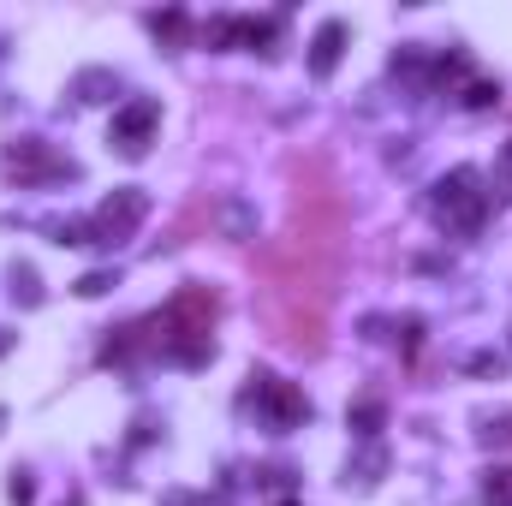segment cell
Wrapping results in <instances>:
<instances>
[{
	"label": "cell",
	"mask_w": 512,
	"mask_h": 506,
	"mask_svg": "<svg viewBox=\"0 0 512 506\" xmlns=\"http://www.w3.org/2000/svg\"><path fill=\"white\" fill-rule=\"evenodd\" d=\"M149 30H155L167 48H185V36H191V18L173 6V12H155V18H149Z\"/></svg>",
	"instance_id": "17"
},
{
	"label": "cell",
	"mask_w": 512,
	"mask_h": 506,
	"mask_svg": "<svg viewBox=\"0 0 512 506\" xmlns=\"http://www.w3.org/2000/svg\"><path fill=\"white\" fill-rule=\"evenodd\" d=\"M161 506H203V501H197V495H167Z\"/></svg>",
	"instance_id": "32"
},
{
	"label": "cell",
	"mask_w": 512,
	"mask_h": 506,
	"mask_svg": "<svg viewBox=\"0 0 512 506\" xmlns=\"http://www.w3.org/2000/svg\"><path fill=\"white\" fill-rule=\"evenodd\" d=\"M495 102H501V84H489V78H471V84H465V108L483 114V108H495Z\"/></svg>",
	"instance_id": "26"
},
{
	"label": "cell",
	"mask_w": 512,
	"mask_h": 506,
	"mask_svg": "<svg viewBox=\"0 0 512 506\" xmlns=\"http://www.w3.org/2000/svg\"><path fill=\"white\" fill-rule=\"evenodd\" d=\"M382 477H387V447H382V441H364V447L346 459V489H358V495H364V489H376Z\"/></svg>",
	"instance_id": "9"
},
{
	"label": "cell",
	"mask_w": 512,
	"mask_h": 506,
	"mask_svg": "<svg viewBox=\"0 0 512 506\" xmlns=\"http://www.w3.org/2000/svg\"><path fill=\"white\" fill-rule=\"evenodd\" d=\"M114 96H120V72H108V66H84V72L72 78V102H84V108L114 102Z\"/></svg>",
	"instance_id": "10"
},
{
	"label": "cell",
	"mask_w": 512,
	"mask_h": 506,
	"mask_svg": "<svg viewBox=\"0 0 512 506\" xmlns=\"http://www.w3.org/2000/svg\"><path fill=\"white\" fill-rule=\"evenodd\" d=\"M203 42H209V48H233V42H239V18H209V24H203Z\"/></svg>",
	"instance_id": "25"
},
{
	"label": "cell",
	"mask_w": 512,
	"mask_h": 506,
	"mask_svg": "<svg viewBox=\"0 0 512 506\" xmlns=\"http://www.w3.org/2000/svg\"><path fill=\"white\" fill-rule=\"evenodd\" d=\"M483 506H512V471H483Z\"/></svg>",
	"instance_id": "23"
},
{
	"label": "cell",
	"mask_w": 512,
	"mask_h": 506,
	"mask_svg": "<svg viewBox=\"0 0 512 506\" xmlns=\"http://www.w3.org/2000/svg\"><path fill=\"white\" fill-rule=\"evenodd\" d=\"M286 239L310 256H328V262H340V251H346V197H340L328 155L292 161V233Z\"/></svg>",
	"instance_id": "1"
},
{
	"label": "cell",
	"mask_w": 512,
	"mask_h": 506,
	"mask_svg": "<svg viewBox=\"0 0 512 506\" xmlns=\"http://www.w3.org/2000/svg\"><path fill=\"white\" fill-rule=\"evenodd\" d=\"M364 340H387V322H382V316H364Z\"/></svg>",
	"instance_id": "30"
},
{
	"label": "cell",
	"mask_w": 512,
	"mask_h": 506,
	"mask_svg": "<svg viewBox=\"0 0 512 506\" xmlns=\"http://www.w3.org/2000/svg\"><path fill=\"white\" fill-rule=\"evenodd\" d=\"M465 370H471V376H483V381H501V376H507V358H501V352H471V358H465Z\"/></svg>",
	"instance_id": "24"
},
{
	"label": "cell",
	"mask_w": 512,
	"mask_h": 506,
	"mask_svg": "<svg viewBox=\"0 0 512 506\" xmlns=\"http://www.w3.org/2000/svg\"><path fill=\"white\" fill-rule=\"evenodd\" d=\"M0 429H6V411H0Z\"/></svg>",
	"instance_id": "33"
},
{
	"label": "cell",
	"mask_w": 512,
	"mask_h": 506,
	"mask_svg": "<svg viewBox=\"0 0 512 506\" xmlns=\"http://www.w3.org/2000/svg\"><path fill=\"white\" fill-rule=\"evenodd\" d=\"M215 215H221V233H227V239H256V209L245 197H227Z\"/></svg>",
	"instance_id": "13"
},
{
	"label": "cell",
	"mask_w": 512,
	"mask_h": 506,
	"mask_svg": "<svg viewBox=\"0 0 512 506\" xmlns=\"http://www.w3.org/2000/svg\"><path fill=\"white\" fill-rule=\"evenodd\" d=\"M114 286H120L114 268H90V274L78 280V298H102V292H114Z\"/></svg>",
	"instance_id": "27"
},
{
	"label": "cell",
	"mask_w": 512,
	"mask_h": 506,
	"mask_svg": "<svg viewBox=\"0 0 512 506\" xmlns=\"http://www.w3.org/2000/svg\"><path fill=\"white\" fill-rule=\"evenodd\" d=\"M239 42H245V48H262V54L274 60V54H280V48H274V42H280V24H274V18H239Z\"/></svg>",
	"instance_id": "14"
},
{
	"label": "cell",
	"mask_w": 512,
	"mask_h": 506,
	"mask_svg": "<svg viewBox=\"0 0 512 506\" xmlns=\"http://www.w3.org/2000/svg\"><path fill=\"white\" fill-rule=\"evenodd\" d=\"M6 495H12V506H30V501H36V483H30V471H12Z\"/></svg>",
	"instance_id": "28"
},
{
	"label": "cell",
	"mask_w": 512,
	"mask_h": 506,
	"mask_svg": "<svg viewBox=\"0 0 512 506\" xmlns=\"http://www.w3.org/2000/svg\"><path fill=\"white\" fill-rule=\"evenodd\" d=\"M274 340L280 346H292V352H304V358H322V304H286V310H274Z\"/></svg>",
	"instance_id": "6"
},
{
	"label": "cell",
	"mask_w": 512,
	"mask_h": 506,
	"mask_svg": "<svg viewBox=\"0 0 512 506\" xmlns=\"http://www.w3.org/2000/svg\"><path fill=\"white\" fill-rule=\"evenodd\" d=\"M54 245H102V233H96V221H54Z\"/></svg>",
	"instance_id": "20"
},
{
	"label": "cell",
	"mask_w": 512,
	"mask_h": 506,
	"mask_svg": "<svg viewBox=\"0 0 512 506\" xmlns=\"http://www.w3.org/2000/svg\"><path fill=\"white\" fill-rule=\"evenodd\" d=\"M465 72H471V60L453 48V54H441V60L429 66V90H459V84H465Z\"/></svg>",
	"instance_id": "15"
},
{
	"label": "cell",
	"mask_w": 512,
	"mask_h": 506,
	"mask_svg": "<svg viewBox=\"0 0 512 506\" xmlns=\"http://www.w3.org/2000/svg\"><path fill=\"white\" fill-rule=\"evenodd\" d=\"M6 280H12V298H18L24 310H36V304H42V274H36L30 262H12V274H6Z\"/></svg>",
	"instance_id": "16"
},
{
	"label": "cell",
	"mask_w": 512,
	"mask_h": 506,
	"mask_svg": "<svg viewBox=\"0 0 512 506\" xmlns=\"http://www.w3.org/2000/svg\"><path fill=\"white\" fill-rule=\"evenodd\" d=\"M393 78H411V84H429V60L417 48H399L393 54Z\"/></svg>",
	"instance_id": "22"
},
{
	"label": "cell",
	"mask_w": 512,
	"mask_h": 506,
	"mask_svg": "<svg viewBox=\"0 0 512 506\" xmlns=\"http://www.w3.org/2000/svg\"><path fill=\"white\" fill-rule=\"evenodd\" d=\"M12 346H18V334H12V328H0V358H6Z\"/></svg>",
	"instance_id": "31"
},
{
	"label": "cell",
	"mask_w": 512,
	"mask_h": 506,
	"mask_svg": "<svg viewBox=\"0 0 512 506\" xmlns=\"http://www.w3.org/2000/svg\"><path fill=\"white\" fill-rule=\"evenodd\" d=\"M346 429H352V435H364V441H376V435L387 429V405H382V399H358V405L346 411Z\"/></svg>",
	"instance_id": "12"
},
{
	"label": "cell",
	"mask_w": 512,
	"mask_h": 506,
	"mask_svg": "<svg viewBox=\"0 0 512 506\" xmlns=\"http://www.w3.org/2000/svg\"><path fill=\"white\" fill-rule=\"evenodd\" d=\"M155 126H161V108L137 96V102H126V108L114 114V126H108V143H114L120 155H131V161H137V155L149 149V137H155Z\"/></svg>",
	"instance_id": "7"
},
{
	"label": "cell",
	"mask_w": 512,
	"mask_h": 506,
	"mask_svg": "<svg viewBox=\"0 0 512 506\" xmlns=\"http://www.w3.org/2000/svg\"><path fill=\"white\" fill-rule=\"evenodd\" d=\"M143 215H149V191H137V185H120L90 221H96V233H102V245H120V239H131L137 227H143Z\"/></svg>",
	"instance_id": "5"
},
{
	"label": "cell",
	"mask_w": 512,
	"mask_h": 506,
	"mask_svg": "<svg viewBox=\"0 0 512 506\" xmlns=\"http://www.w3.org/2000/svg\"><path fill=\"white\" fill-rule=\"evenodd\" d=\"M387 340H393V346L411 358V352L423 346V316H399V322H387Z\"/></svg>",
	"instance_id": "21"
},
{
	"label": "cell",
	"mask_w": 512,
	"mask_h": 506,
	"mask_svg": "<svg viewBox=\"0 0 512 506\" xmlns=\"http://www.w3.org/2000/svg\"><path fill=\"white\" fill-rule=\"evenodd\" d=\"M256 477H262V489H274V495L292 489V471H286V465H268V471H256Z\"/></svg>",
	"instance_id": "29"
},
{
	"label": "cell",
	"mask_w": 512,
	"mask_h": 506,
	"mask_svg": "<svg viewBox=\"0 0 512 506\" xmlns=\"http://www.w3.org/2000/svg\"><path fill=\"white\" fill-rule=\"evenodd\" d=\"M501 203H512V137L495 161V179H489V209H501Z\"/></svg>",
	"instance_id": "19"
},
{
	"label": "cell",
	"mask_w": 512,
	"mask_h": 506,
	"mask_svg": "<svg viewBox=\"0 0 512 506\" xmlns=\"http://www.w3.org/2000/svg\"><path fill=\"white\" fill-rule=\"evenodd\" d=\"M0 173H6L12 185H54V179H78V161H72V155H54L42 137H18V143H6V155H0Z\"/></svg>",
	"instance_id": "4"
},
{
	"label": "cell",
	"mask_w": 512,
	"mask_h": 506,
	"mask_svg": "<svg viewBox=\"0 0 512 506\" xmlns=\"http://www.w3.org/2000/svg\"><path fill=\"white\" fill-rule=\"evenodd\" d=\"M429 215L447 227V233H477L489 221V191H483V173L477 167H453L435 179L429 191Z\"/></svg>",
	"instance_id": "2"
},
{
	"label": "cell",
	"mask_w": 512,
	"mask_h": 506,
	"mask_svg": "<svg viewBox=\"0 0 512 506\" xmlns=\"http://www.w3.org/2000/svg\"><path fill=\"white\" fill-rule=\"evenodd\" d=\"M161 358L179 364V370H203V364L215 358V334H173V340L161 346Z\"/></svg>",
	"instance_id": "11"
},
{
	"label": "cell",
	"mask_w": 512,
	"mask_h": 506,
	"mask_svg": "<svg viewBox=\"0 0 512 506\" xmlns=\"http://www.w3.org/2000/svg\"><path fill=\"white\" fill-rule=\"evenodd\" d=\"M477 441L483 447H512V411H483L477 417Z\"/></svg>",
	"instance_id": "18"
},
{
	"label": "cell",
	"mask_w": 512,
	"mask_h": 506,
	"mask_svg": "<svg viewBox=\"0 0 512 506\" xmlns=\"http://www.w3.org/2000/svg\"><path fill=\"white\" fill-rule=\"evenodd\" d=\"M340 54H346V24H340V18H322L316 36H310V72L328 78V72L340 66Z\"/></svg>",
	"instance_id": "8"
},
{
	"label": "cell",
	"mask_w": 512,
	"mask_h": 506,
	"mask_svg": "<svg viewBox=\"0 0 512 506\" xmlns=\"http://www.w3.org/2000/svg\"><path fill=\"white\" fill-rule=\"evenodd\" d=\"M245 405H256L262 429H274V435H286V429H304V423H310V399H304V393H298L292 381L268 376V370H251Z\"/></svg>",
	"instance_id": "3"
}]
</instances>
